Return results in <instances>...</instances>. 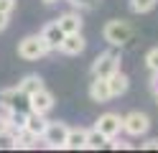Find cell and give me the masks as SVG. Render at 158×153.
<instances>
[{
  "instance_id": "obj_9",
  "label": "cell",
  "mask_w": 158,
  "mask_h": 153,
  "mask_svg": "<svg viewBox=\"0 0 158 153\" xmlns=\"http://www.w3.org/2000/svg\"><path fill=\"white\" fill-rule=\"evenodd\" d=\"M84 46H87V41L82 36V31H79V33H66L64 41H61V46H59V51L66 54V56H79L84 51Z\"/></svg>"
},
{
  "instance_id": "obj_25",
  "label": "cell",
  "mask_w": 158,
  "mask_h": 153,
  "mask_svg": "<svg viewBox=\"0 0 158 153\" xmlns=\"http://www.w3.org/2000/svg\"><path fill=\"white\" fill-rule=\"evenodd\" d=\"M143 148H148V151H158V138H148V140L143 143Z\"/></svg>"
},
{
  "instance_id": "obj_19",
  "label": "cell",
  "mask_w": 158,
  "mask_h": 153,
  "mask_svg": "<svg viewBox=\"0 0 158 153\" xmlns=\"http://www.w3.org/2000/svg\"><path fill=\"white\" fill-rule=\"evenodd\" d=\"M156 5H158V0H130L133 13H151Z\"/></svg>"
},
{
  "instance_id": "obj_14",
  "label": "cell",
  "mask_w": 158,
  "mask_h": 153,
  "mask_svg": "<svg viewBox=\"0 0 158 153\" xmlns=\"http://www.w3.org/2000/svg\"><path fill=\"white\" fill-rule=\"evenodd\" d=\"M64 148L66 151H82V148H87V128H69Z\"/></svg>"
},
{
  "instance_id": "obj_5",
  "label": "cell",
  "mask_w": 158,
  "mask_h": 153,
  "mask_svg": "<svg viewBox=\"0 0 158 153\" xmlns=\"http://www.w3.org/2000/svg\"><path fill=\"white\" fill-rule=\"evenodd\" d=\"M94 128L100 133H105L107 138H117L123 133V115H117V112H105V115L97 117Z\"/></svg>"
},
{
  "instance_id": "obj_24",
  "label": "cell",
  "mask_w": 158,
  "mask_h": 153,
  "mask_svg": "<svg viewBox=\"0 0 158 153\" xmlns=\"http://www.w3.org/2000/svg\"><path fill=\"white\" fill-rule=\"evenodd\" d=\"M151 92L158 95V71H151Z\"/></svg>"
},
{
  "instance_id": "obj_23",
  "label": "cell",
  "mask_w": 158,
  "mask_h": 153,
  "mask_svg": "<svg viewBox=\"0 0 158 153\" xmlns=\"http://www.w3.org/2000/svg\"><path fill=\"white\" fill-rule=\"evenodd\" d=\"M74 8H79V10H89V8H94L97 5V0H69Z\"/></svg>"
},
{
  "instance_id": "obj_3",
  "label": "cell",
  "mask_w": 158,
  "mask_h": 153,
  "mask_svg": "<svg viewBox=\"0 0 158 153\" xmlns=\"http://www.w3.org/2000/svg\"><path fill=\"white\" fill-rule=\"evenodd\" d=\"M148 130H151V117H148L145 112L133 110V112H127V115H123V133H127L130 138H140Z\"/></svg>"
},
{
  "instance_id": "obj_26",
  "label": "cell",
  "mask_w": 158,
  "mask_h": 153,
  "mask_svg": "<svg viewBox=\"0 0 158 153\" xmlns=\"http://www.w3.org/2000/svg\"><path fill=\"white\" fill-rule=\"evenodd\" d=\"M8 23H10V15H8V13H0V31H5Z\"/></svg>"
},
{
  "instance_id": "obj_28",
  "label": "cell",
  "mask_w": 158,
  "mask_h": 153,
  "mask_svg": "<svg viewBox=\"0 0 158 153\" xmlns=\"http://www.w3.org/2000/svg\"><path fill=\"white\" fill-rule=\"evenodd\" d=\"M44 3H46V5H51V3H59V0H44Z\"/></svg>"
},
{
  "instance_id": "obj_20",
  "label": "cell",
  "mask_w": 158,
  "mask_h": 153,
  "mask_svg": "<svg viewBox=\"0 0 158 153\" xmlns=\"http://www.w3.org/2000/svg\"><path fill=\"white\" fill-rule=\"evenodd\" d=\"M145 66L151 69V71H158V46L145 54Z\"/></svg>"
},
{
  "instance_id": "obj_6",
  "label": "cell",
  "mask_w": 158,
  "mask_h": 153,
  "mask_svg": "<svg viewBox=\"0 0 158 153\" xmlns=\"http://www.w3.org/2000/svg\"><path fill=\"white\" fill-rule=\"evenodd\" d=\"M66 133H69V125L66 122H48V128L44 133V143L48 148H64V143H66Z\"/></svg>"
},
{
  "instance_id": "obj_18",
  "label": "cell",
  "mask_w": 158,
  "mask_h": 153,
  "mask_svg": "<svg viewBox=\"0 0 158 153\" xmlns=\"http://www.w3.org/2000/svg\"><path fill=\"white\" fill-rule=\"evenodd\" d=\"M107 140H110V138H107L105 133H100L97 128H94V130H87V148H89V151H100V148H105Z\"/></svg>"
},
{
  "instance_id": "obj_11",
  "label": "cell",
  "mask_w": 158,
  "mask_h": 153,
  "mask_svg": "<svg viewBox=\"0 0 158 153\" xmlns=\"http://www.w3.org/2000/svg\"><path fill=\"white\" fill-rule=\"evenodd\" d=\"M41 36H44V41L48 44V49H51V51H59V46H61V41H64L66 33L61 31V26H59L56 20H51V23H46V26H44Z\"/></svg>"
},
{
  "instance_id": "obj_1",
  "label": "cell",
  "mask_w": 158,
  "mask_h": 153,
  "mask_svg": "<svg viewBox=\"0 0 158 153\" xmlns=\"http://www.w3.org/2000/svg\"><path fill=\"white\" fill-rule=\"evenodd\" d=\"M48 44L44 41V36L38 33V36H26L18 41V56L26 59V61H38V59H44L48 54Z\"/></svg>"
},
{
  "instance_id": "obj_29",
  "label": "cell",
  "mask_w": 158,
  "mask_h": 153,
  "mask_svg": "<svg viewBox=\"0 0 158 153\" xmlns=\"http://www.w3.org/2000/svg\"><path fill=\"white\" fill-rule=\"evenodd\" d=\"M156 100H158V95H156Z\"/></svg>"
},
{
  "instance_id": "obj_7",
  "label": "cell",
  "mask_w": 158,
  "mask_h": 153,
  "mask_svg": "<svg viewBox=\"0 0 158 153\" xmlns=\"http://www.w3.org/2000/svg\"><path fill=\"white\" fill-rule=\"evenodd\" d=\"M28 110L41 112V115H48V112L54 110V95H51L46 87L38 89V92H33V95L28 97Z\"/></svg>"
},
{
  "instance_id": "obj_21",
  "label": "cell",
  "mask_w": 158,
  "mask_h": 153,
  "mask_svg": "<svg viewBox=\"0 0 158 153\" xmlns=\"http://www.w3.org/2000/svg\"><path fill=\"white\" fill-rule=\"evenodd\" d=\"M107 146H110L112 151H127V148H130V143L117 135V138H110V140H107Z\"/></svg>"
},
{
  "instance_id": "obj_4",
  "label": "cell",
  "mask_w": 158,
  "mask_h": 153,
  "mask_svg": "<svg viewBox=\"0 0 158 153\" xmlns=\"http://www.w3.org/2000/svg\"><path fill=\"white\" fill-rule=\"evenodd\" d=\"M117 69H120V56L112 54V51H105V54H100V56L92 61V77L107 79L110 74H115Z\"/></svg>"
},
{
  "instance_id": "obj_27",
  "label": "cell",
  "mask_w": 158,
  "mask_h": 153,
  "mask_svg": "<svg viewBox=\"0 0 158 153\" xmlns=\"http://www.w3.org/2000/svg\"><path fill=\"white\" fill-rule=\"evenodd\" d=\"M8 128H10V125H8V117H5V115H0V133L8 130Z\"/></svg>"
},
{
  "instance_id": "obj_12",
  "label": "cell",
  "mask_w": 158,
  "mask_h": 153,
  "mask_svg": "<svg viewBox=\"0 0 158 153\" xmlns=\"http://www.w3.org/2000/svg\"><path fill=\"white\" fill-rule=\"evenodd\" d=\"M56 23L61 26L64 33H79L82 26H84V20H82V15H79L77 10H69V13H64V15L56 18Z\"/></svg>"
},
{
  "instance_id": "obj_13",
  "label": "cell",
  "mask_w": 158,
  "mask_h": 153,
  "mask_svg": "<svg viewBox=\"0 0 158 153\" xmlns=\"http://www.w3.org/2000/svg\"><path fill=\"white\" fill-rule=\"evenodd\" d=\"M46 128H48V120H46V115H41V112H33V110H28V117H26V130H28V133H33L36 138H44Z\"/></svg>"
},
{
  "instance_id": "obj_8",
  "label": "cell",
  "mask_w": 158,
  "mask_h": 153,
  "mask_svg": "<svg viewBox=\"0 0 158 153\" xmlns=\"http://www.w3.org/2000/svg\"><path fill=\"white\" fill-rule=\"evenodd\" d=\"M21 102H28V95H23V92L18 89V84L15 87H8V89H0V110H3V115L8 110L18 107Z\"/></svg>"
},
{
  "instance_id": "obj_17",
  "label": "cell",
  "mask_w": 158,
  "mask_h": 153,
  "mask_svg": "<svg viewBox=\"0 0 158 153\" xmlns=\"http://www.w3.org/2000/svg\"><path fill=\"white\" fill-rule=\"evenodd\" d=\"M5 117H8V125H10L13 130H21V128H26L28 110H18V107H13V110L5 112Z\"/></svg>"
},
{
  "instance_id": "obj_15",
  "label": "cell",
  "mask_w": 158,
  "mask_h": 153,
  "mask_svg": "<svg viewBox=\"0 0 158 153\" xmlns=\"http://www.w3.org/2000/svg\"><path fill=\"white\" fill-rule=\"evenodd\" d=\"M107 82H110V92H112V97L125 95V92H127V87H130V77H127L125 71H120V69H117L115 74H110V77H107Z\"/></svg>"
},
{
  "instance_id": "obj_10",
  "label": "cell",
  "mask_w": 158,
  "mask_h": 153,
  "mask_svg": "<svg viewBox=\"0 0 158 153\" xmlns=\"http://www.w3.org/2000/svg\"><path fill=\"white\" fill-rule=\"evenodd\" d=\"M94 82L89 84V100L92 102H100V105H105V102L112 100V92H110V82L102 79V77H92Z\"/></svg>"
},
{
  "instance_id": "obj_22",
  "label": "cell",
  "mask_w": 158,
  "mask_h": 153,
  "mask_svg": "<svg viewBox=\"0 0 158 153\" xmlns=\"http://www.w3.org/2000/svg\"><path fill=\"white\" fill-rule=\"evenodd\" d=\"M15 5H18V0H0V13H8V15H13Z\"/></svg>"
},
{
  "instance_id": "obj_16",
  "label": "cell",
  "mask_w": 158,
  "mask_h": 153,
  "mask_svg": "<svg viewBox=\"0 0 158 153\" xmlns=\"http://www.w3.org/2000/svg\"><path fill=\"white\" fill-rule=\"evenodd\" d=\"M18 89L23 92V95H28L31 97L33 92H38V89H44V79L38 77V74H26L21 82H18Z\"/></svg>"
},
{
  "instance_id": "obj_2",
  "label": "cell",
  "mask_w": 158,
  "mask_h": 153,
  "mask_svg": "<svg viewBox=\"0 0 158 153\" xmlns=\"http://www.w3.org/2000/svg\"><path fill=\"white\" fill-rule=\"evenodd\" d=\"M102 38L107 41L110 46H125L127 41L133 38V28L125 23V20H107L105 28H102Z\"/></svg>"
}]
</instances>
